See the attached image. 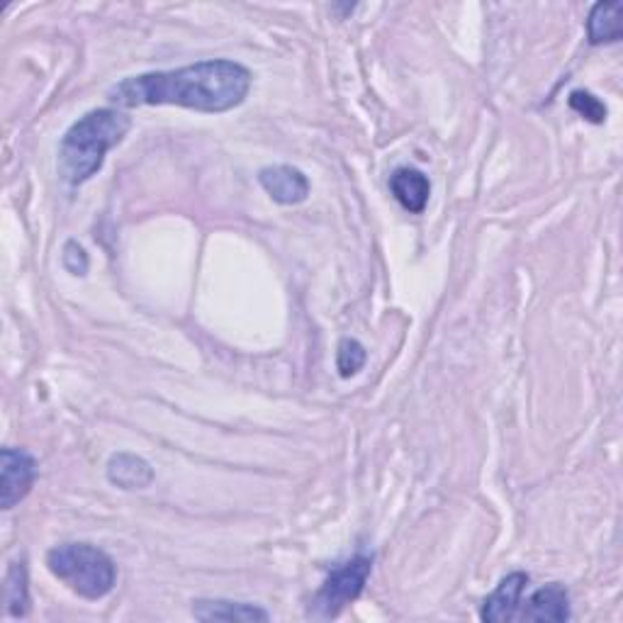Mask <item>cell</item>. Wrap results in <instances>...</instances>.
<instances>
[{"label": "cell", "instance_id": "6da1fadb", "mask_svg": "<svg viewBox=\"0 0 623 623\" xmlns=\"http://www.w3.org/2000/svg\"><path fill=\"white\" fill-rule=\"evenodd\" d=\"M253 76L231 59H207L171 71H151L122 78L107 91L117 107L175 105L195 113L219 115L239 107L251 91Z\"/></svg>", "mask_w": 623, "mask_h": 623}, {"label": "cell", "instance_id": "7a4b0ae2", "mask_svg": "<svg viewBox=\"0 0 623 623\" xmlns=\"http://www.w3.org/2000/svg\"><path fill=\"white\" fill-rule=\"evenodd\" d=\"M132 120L115 107L91 110L69 127L59 147V171L69 185H83L103 169L105 154L127 137Z\"/></svg>", "mask_w": 623, "mask_h": 623}, {"label": "cell", "instance_id": "3957f363", "mask_svg": "<svg viewBox=\"0 0 623 623\" xmlns=\"http://www.w3.org/2000/svg\"><path fill=\"white\" fill-rule=\"evenodd\" d=\"M49 573L61 580L78 597H107L117 582V565L105 551L91 543H61L47 553Z\"/></svg>", "mask_w": 623, "mask_h": 623}, {"label": "cell", "instance_id": "277c9868", "mask_svg": "<svg viewBox=\"0 0 623 623\" xmlns=\"http://www.w3.org/2000/svg\"><path fill=\"white\" fill-rule=\"evenodd\" d=\"M373 573V555H353V558L333 570L319 592L312 599L309 614L317 619H333L363 594L365 582Z\"/></svg>", "mask_w": 623, "mask_h": 623}, {"label": "cell", "instance_id": "5b68a950", "mask_svg": "<svg viewBox=\"0 0 623 623\" xmlns=\"http://www.w3.org/2000/svg\"><path fill=\"white\" fill-rule=\"evenodd\" d=\"M37 480L35 455L22 449L0 451V507L13 509L25 499Z\"/></svg>", "mask_w": 623, "mask_h": 623}, {"label": "cell", "instance_id": "8992f818", "mask_svg": "<svg viewBox=\"0 0 623 623\" xmlns=\"http://www.w3.org/2000/svg\"><path fill=\"white\" fill-rule=\"evenodd\" d=\"M259 183L277 205H299L309 195L307 175L295 166H265L259 171Z\"/></svg>", "mask_w": 623, "mask_h": 623}, {"label": "cell", "instance_id": "52a82bcc", "mask_svg": "<svg viewBox=\"0 0 623 623\" xmlns=\"http://www.w3.org/2000/svg\"><path fill=\"white\" fill-rule=\"evenodd\" d=\"M526 585H529V575L526 573H511V575H507L505 580L495 587V592L489 594L483 602L480 619L487 621V623L514 621L519 616L521 597H524Z\"/></svg>", "mask_w": 623, "mask_h": 623}, {"label": "cell", "instance_id": "ba28073f", "mask_svg": "<svg viewBox=\"0 0 623 623\" xmlns=\"http://www.w3.org/2000/svg\"><path fill=\"white\" fill-rule=\"evenodd\" d=\"M570 594L567 589L558 582L545 585L536 592L531 594L524 611H521V621H553V623H565L570 621Z\"/></svg>", "mask_w": 623, "mask_h": 623}, {"label": "cell", "instance_id": "9c48e42d", "mask_svg": "<svg viewBox=\"0 0 623 623\" xmlns=\"http://www.w3.org/2000/svg\"><path fill=\"white\" fill-rule=\"evenodd\" d=\"M389 191H393L395 200L407 209V213L421 215L429 205L431 181L427 178V173H421L419 169L403 166V169H397L393 175H389Z\"/></svg>", "mask_w": 623, "mask_h": 623}, {"label": "cell", "instance_id": "30bf717a", "mask_svg": "<svg viewBox=\"0 0 623 623\" xmlns=\"http://www.w3.org/2000/svg\"><path fill=\"white\" fill-rule=\"evenodd\" d=\"M193 616L197 621H271L265 609L229 599H195Z\"/></svg>", "mask_w": 623, "mask_h": 623}, {"label": "cell", "instance_id": "8fae6325", "mask_svg": "<svg viewBox=\"0 0 623 623\" xmlns=\"http://www.w3.org/2000/svg\"><path fill=\"white\" fill-rule=\"evenodd\" d=\"M107 480L120 489H147L154 483V467L135 453H115L107 461Z\"/></svg>", "mask_w": 623, "mask_h": 623}, {"label": "cell", "instance_id": "7c38bea8", "mask_svg": "<svg viewBox=\"0 0 623 623\" xmlns=\"http://www.w3.org/2000/svg\"><path fill=\"white\" fill-rule=\"evenodd\" d=\"M621 13L623 3L619 0H607V3H597L589 10L587 18V39L589 44H614L621 39L623 27H621Z\"/></svg>", "mask_w": 623, "mask_h": 623}, {"label": "cell", "instance_id": "4fadbf2b", "mask_svg": "<svg viewBox=\"0 0 623 623\" xmlns=\"http://www.w3.org/2000/svg\"><path fill=\"white\" fill-rule=\"evenodd\" d=\"M5 609L8 616L25 619L30 614V577L25 558L13 560L5 575Z\"/></svg>", "mask_w": 623, "mask_h": 623}, {"label": "cell", "instance_id": "5bb4252c", "mask_svg": "<svg viewBox=\"0 0 623 623\" xmlns=\"http://www.w3.org/2000/svg\"><path fill=\"white\" fill-rule=\"evenodd\" d=\"M365 361H369V351L361 341L355 339H341L337 349V371L341 377H353L363 371Z\"/></svg>", "mask_w": 623, "mask_h": 623}, {"label": "cell", "instance_id": "9a60e30c", "mask_svg": "<svg viewBox=\"0 0 623 623\" xmlns=\"http://www.w3.org/2000/svg\"><path fill=\"white\" fill-rule=\"evenodd\" d=\"M567 103H570V107L575 110L577 115L585 117L587 122H592V125H602V122L609 115V110H607V105L602 103V100H599L597 95H592L589 91H573Z\"/></svg>", "mask_w": 623, "mask_h": 623}, {"label": "cell", "instance_id": "2e32d148", "mask_svg": "<svg viewBox=\"0 0 623 623\" xmlns=\"http://www.w3.org/2000/svg\"><path fill=\"white\" fill-rule=\"evenodd\" d=\"M61 265L71 275H86L88 269H91V261H88V253L78 241H66L64 251H61Z\"/></svg>", "mask_w": 623, "mask_h": 623}]
</instances>
